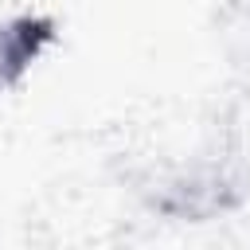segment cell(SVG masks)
Segmentation results:
<instances>
[{"label": "cell", "mask_w": 250, "mask_h": 250, "mask_svg": "<svg viewBox=\"0 0 250 250\" xmlns=\"http://www.w3.org/2000/svg\"><path fill=\"white\" fill-rule=\"evenodd\" d=\"M242 199V184L234 172H227L215 160H191L176 164L148 180V203L152 211L180 219V223H207L227 215Z\"/></svg>", "instance_id": "6da1fadb"}, {"label": "cell", "mask_w": 250, "mask_h": 250, "mask_svg": "<svg viewBox=\"0 0 250 250\" xmlns=\"http://www.w3.org/2000/svg\"><path fill=\"white\" fill-rule=\"evenodd\" d=\"M59 43V20L51 12L0 16V94L23 86V78Z\"/></svg>", "instance_id": "7a4b0ae2"}, {"label": "cell", "mask_w": 250, "mask_h": 250, "mask_svg": "<svg viewBox=\"0 0 250 250\" xmlns=\"http://www.w3.org/2000/svg\"><path fill=\"white\" fill-rule=\"evenodd\" d=\"M219 47L227 62L250 74V0H223L219 8Z\"/></svg>", "instance_id": "3957f363"}]
</instances>
